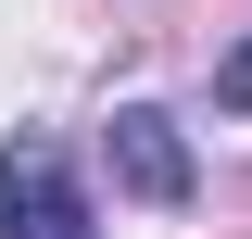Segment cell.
Returning a JSON list of instances; mask_svg holds the SVG:
<instances>
[{
  "label": "cell",
  "instance_id": "obj_2",
  "mask_svg": "<svg viewBox=\"0 0 252 239\" xmlns=\"http://www.w3.org/2000/svg\"><path fill=\"white\" fill-rule=\"evenodd\" d=\"M114 177L139 189V202H189V139H177L164 101H126L114 114Z\"/></svg>",
  "mask_w": 252,
  "mask_h": 239
},
{
  "label": "cell",
  "instance_id": "obj_1",
  "mask_svg": "<svg viewBox=\"0 0 252 239\" xmlns=\"http://www.w3.org/2000/svg\"><path fill=\"white\" fill-rule=\"evenodd\" d=\"M0 239H89V189L51 139H13L0 151Z\"/></svg>",
  "mask_w": 252,
  "mask_h": 239
},
{
  "label": "cell",
  "instance_id": "obj_3",
  "mask_svg": "<svg viewBox=\"0 0 252 239\" xmlns=\"http://www.w3.org/2000/svg\"><path fill=\"white\" fill-rule=\"evenodd\" d=\"M227 101H252V51H240V63H227Z\"/></svg>",
  "mask_w": 252,
  "mask_h": 239
}]
</instances>
